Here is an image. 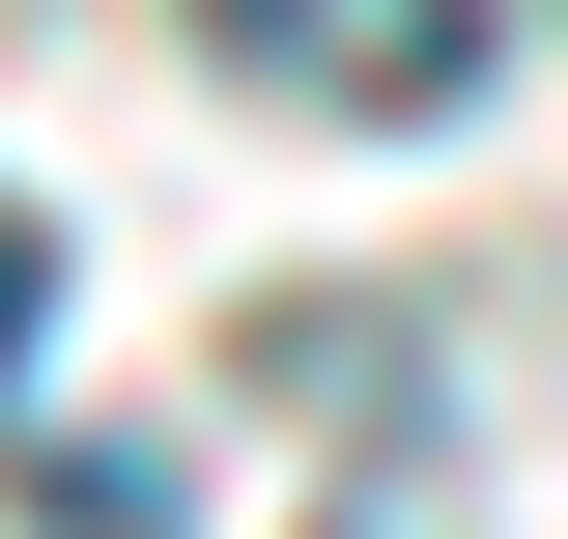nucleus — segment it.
<instances>
[{"mask_svg": "<svg viewBox=\"0 0 568 539\" xmlns=\"http://www.w3.org/2000/svg\"><path fill=\"white\" fill-rule=\"evenodd\" d=\"M256 85H313V114H455L484 85V0H200Z\"/></svg>", "mask_w": 568, "mask_h": 539, "instance_id": "1", "label": "nucleus"}, {"mask_svg": "<svg viewBox=\"0 0 568 539\" xmlns=\"http://www.w3.org/2000/svg\"><path fill=\"white\" fill-rule=\"evenodd\" d=\"M171 511H200V482L142 455V426H58V455H29V539H171Z\"/></svg>", "mask_w": 568, "mask_h": 539, "instance_id": "2", "label": "nucleus"}, {"mask_svg": "<svg viewBox=\"0 0 568 539\" xmlns=\"http://www.w3.org/2000/svg\"><path fill=\"white\" fill-rule=\"evenodd\" d=\"M29 340H58V227L0 200V398H29Z\"/></svg>", "mask_w": 568, "mask_h": 539, "instance_id": "3", "label": "nucleus"}]
</instances>
